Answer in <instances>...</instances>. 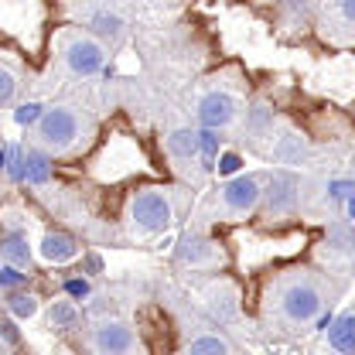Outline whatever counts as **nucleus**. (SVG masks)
<instances>
[{"mask_svg": "<svg viewBox=\"0 0 355 355\" xmlns=\"http://www.w3.org/2000/svg\"><path fill=\"white\" fill-rule=\"evenodd\" d=\"M92 28H96V35H99V38L116 42V38L123 35V17H116V14H96Z\"/></svg>", "mask_w": 355, "mask_h": 355, "instance_id": "5701e85b", "label": "nucleus"}, {"mask_svg": "<svg viewBox=\"0 0 355 355\" xmlns=\"http://www.w3.org/2000/svg\"><path fill=\"white\" fill-rule=\"evenodd\" d=\"M328 345H331V352H338V355H355V311H349V314H342V318L331 321Z\"/></svg>", "mask_w": 355, "mask_h": 355, "instance_id": "4468645a", "label": "nucleus"}, {"mask_svg": "<svg viewBox=\"0 0 355 355\" xmlns=\"http://www.w3.org/2000/svg\"><path fill=\"white\" fill-rule=\"evenodd\" d=\"M175 260L181 266H191V270H219V266H225V253L212 236L188 232L175 246Z\"/></svg>", "mask_w": 355, "mask_h": 355, "instance_id": "1a4fd4ad", "label": "nucleus"}, {"mask_svg": "<svg viewBox=\"0 0 355 355\" xmlns=\"http://www.w3.org/2000/svg\"><path fill=\"white\" fill-rule=\"evenodd\" d=\"M270 157L277 164H287V168L301 164L308 157V137L287 123H280L277 130H270Z\"/></svg>", "mask_w": 355, "mask_h": 355, "instance_id": "9d476101", "label": "nucleus"}, {"mask_svg": "<svg viewBox=\"0 0 355 355\" xmlns=\"http://www.w3.org/2000/svg\"><path fill=\"white\" fill-rule=\"evenodd\" d=\"M349 216H352V219H355V195H352V198H349Z\"/></svg>", "mask_w": 355, "mask_h": 355, "instance_id": "2f4dec72", "label": "nucleus"}, {"mask_svg": "<svg viewBox=\"0 0 355 355\" xmlns=\"http://www.w3.org/2000/svg\"><path fill=\"white\" fill-rule=\"evenodd\" d=\"M0 260H3L7 266H17V270H24V266L31 263V243H28V232H21V229L3 232V236H0Z\"/></svg>", "mask_w": 355, "mask_h": 355, "instance_id": "ddd939ff", "label": "nucleus"}, {"mask_svg": "<svg viewBox=\"0 0 355 355\" xmlns=\"http://www.w3.org/2000/svg\"><path fill=\"white\" fill-rule=\"evenodd\" d=\"M0 171H7V150L0 147Z\"/></svg>", "mask_w": 355, "mask_h": 355, "instance_id": "7c9ffc66", "label": "nucleus"}, {"mask_svg": "<svg viewBox=\"0 0 355 355\" xmlns=\"http://www.w3.org/2000/svg\"><path fill=\"white\" fill-rule=\"evenodd\" d=\"M62 65L76 76V79H89L96 72H103L106 65V44L99 42L96 35L86 31H72L65 44H62Z\"/></svg>", "mask_w": 355, "mask_h": 355, "instance_id": "39448f33", "label": "nucleus"}, {"mask_svg": "<svg viewBox=\"0 0 355 355\" xmlns=\"http://www.w3.org/2000/svg\"><path fill=\"white\" fill-rule=\"evenodd\" d=\"M3 308H7L10 318H17V321H31V318L42 311V297L31 294V291H10L7 301H3Z\"/></svg>", "mask_w": 355, "mask_h": 355, "instance_id": "f3484780", "label": "nucleus"}, {"mask_svg": "<svg viewBox=\"0 0 355 355\" xmlns=\"http://www.w3.org/2000/svg\"><path fill=\"white\" fill-rule=\"evenodd\" d=\"M0 328H3V335H7V342L14 345V342H17V331H14V324H10V321H3Z\"/></svg>", "mask_w": 355, "mask_h": 355, "instance_id": "c756f323", "label": "nucleus"}, {"mask_svg": "<svg viewBox=\"0 0 355 355\" xmlns=\"http://www.w3.org/2000/svg\"><path fill=\"white\" fill-rule=\"evenodd\" d=\"M38 257H42L44 263L65 266L83 257V246H79L76 236H69V232H62V229H48L42 236V243H38Z\"/></svg>", "mask_w": 355, "mask_h": 355, "instance_id": "9b49d317", "label": "nucleus"}, {"mask_svg": "<svg viewBox=\"0 0 355 355\" xmlns=\"http://www.w3.org/2000/svg\"><path fill=\"white\" fill-rule=\"evenodd\" d=\"M79 308L72 304V301H51V308H48V324L55 328V331H72L76 324H79Z\"/></svg>", "mask_w": 355, "mask_h": 355, "instance_id": "aec40b11", "label": "nucleus"}, {"mask_svg": "<svg viewBox=\"0 0 355 355\" xmlns=\"http://www.w3.org/2000/svg\"><path fill=\"white\" fill-rule=\"evenodd\" d=\"M89 349H92V355H137L140 352V342H137V331L127 321L103 318L89 331Z\"/></svg>", "mask_w": 355, "mask_h": 355, "instance_id": "0eeeda50", "label": "nucleus"}, {"mask_svg": "<svg viewBox=\"0 0 355 355\" xmlns=\"http://www.w3.org/2000/svg\"><path fill=\"white\" fill-rule=\"evenodd\" d=\"M266 308L287 331H301L321 318L324 291L311 270H287L273 280L266 294Z\"/></svg>", "mask_w": 355, "mask_h": 355, "instance_id": "f257e3e1", "label": "nucleus"}, {"mask_svg": "<svg viewBox=\"0 0 355 355\" xmlns=\"http://www.w3.org/2000/svg\"><path fill=\"white\" fill-rule=\"evenodd\" d=\"M14 96H17V72L0 62V106L14 103Z\"/></svg>", "mask_w": 355, "mask_h": 355, "instance_id": "b1692460", "label": "nucleus"}, {"mask_svg": "<svg viewBox=\"0 0 355 355\" xmlns=\"http://www.w3.org/2000/svg\"><path fill=\"white\" fill-rule=\"evenodd\" d=\"M202 297H205L209 314L219 318V321H232V318L239 314V291H236L229 280H212Z\"/></svg>", "mask_w": 355, "mask_h": 355, "instance_id": "f8f14e48", "label": "nucleus"}, {"mask_svg": "<svg viewBox=\"0 0 355 355\" xmlns=\"http://www.w3.org/2000/svg\"><path fill=\"white\" fill-rule=\"evenodd\" d=\"M51 178V154H44L42 147H28L24 150V181L44 184Z\"/></svg>", "mask_w": 355, "mask_h": 355, "instance_id": "a211bd4d", "label": "nucleus"}, {"mask_svg": "<svg viewBox=\"0 0 355 355\" xmlns=\"http://www.w3.org/2000/svg\"><path fill=\"white\" fill-rule=\"evenodd\" d=\"M328 250L335 253V257H345V260H352L355 257V229L349 222H335V225H328Z\"/></svg>", "mask_w": 355, "mask_h": 355, "instance_id": "6ab92c4d", "label": "nucleus"}, {"mask_svg": "<svg viewBox=\"0 0 355 355\" xmlns=\"http://www.w3.org/2000/svg\"><path fill=\"white\" fill-rule=\"evenodd\" d=\"M21 284H28V273H21L17 266H3L0 270V287H21Z\"/></svg>", "mask_w": 355, "mask_h": 355, "instance_id": "bb28decb", "label": "nucleus"}, {"mask_svg": "<svg viewBox=\"0 0 355 355\" xmlns=\"http://www.w3.org/2000/svg\"><path fill=\"white\" fill-rule=\"evenodd\" d=\"M164 147H168V154L175 161H191V157H198V130L175 127V130L164 137Z\"/></svg>", "mask_w": 355, "mask_h": 355, "instance_id": "dca6fc26", "label": "nucleus"}, {"mask_svg": "<svg viewBox=\"0 0 355 355\" xmlns=\"http://www.w3.org/2000/svg\"><path fill=\"white\" fill-rule=\"evenodd\" d=\"M263 198V178L260 175H236L229 178L216 195V212L225 222H239L253 216Z\"/></svg>", "mask_w": 355, "mask_h": 355, "instance_id": "20e7f679", "label": "nucleus"}, {"mask_svg": "<svg viewBox=\"0 0 355 355\" xmlns=\"http://www.w3.org/2000/svg\"><path fill=\"white\" fill-rule=\"evenodd\" d=\"M260 205H263L266 219H287V216H294L297 205H301V181H297V175L287 171V168L273 171L263 184Z\"/></svg>", "mask_w": 355, "mask_h": 355, "instance_id": "423d86ee", "label": "nucleus"}, {"mask_svg": "<svg viewBox=\"0 0 355 355\" xmlns=\"http://www.w3.org/2000/svg\"><path fill=\"white\" fill-rule=\"evenodd\" d=\"M178 355H232V345H229V338L219 335V331H202V335H195L191 342H184Z\"/></svg>", "mask_w": 355, "mask_h": 355, "instance_id": "2eb2a0df", "label": "nucleus"}, {"mask_svg": "<svg viewBox=\"0 0 355 355\" xmlns=\"http://www.w3.org/2000/svg\"><path fill=\"white\" fill-rule=\"evenodd\" d=\"M175 222V198L168 188H140L127 202V229L133 236H157Z\"/></svg>", "mask_w": 355, "mask_h": 355, "instance_id": "7ed1b4c3", "label": "nucleus"}, {"mask_svg": "<svg viewBox=\"0 0 355 355\" xmlns=\"http://www.w3.org/2000/svg\"><path fill=\"white\" fill-rule=\"evenodd\" d=\"M65 291H69V294H76V297H86L89 284H86V280H69V284H65Z\"/></svg>", "mask_w": 355, "mask_h": 355, "instance_id": "c85d7f7f", "label": "nucleus"}, {"mask_svg": "<svg viewBox=\"0 0 355 355\" xmlns=\"http://www.w3.org/2000/svg\"><path fill=\"white\" fill-rule=\"evenodd\" d=\"M222 137L219 130H198V157L205 161V168H212V161L219 157Z\"/></svg>", "mask_w": 355, "mask_h": 355, "instance_id": "412c9836", "label": "nucleus"}, {"mask_svg": "<svg viewBox=\"0 0 355 355\" xmlns=\"http://www.w3.org/2000/svg\"><path fill=\"white\" fill-rule=\"evenodd\" d=\"M195 116H198L202 130H225L239 116V99L229 89H205L195 103Z\"/></svg>", "mask_w": 355, "mask_h": 355, "instance_id": "6e6552de", "label": "nucleus"}, {"mask_svg": "<svg viewBox=\"0 0 355 355\" xmlns=\"http://www.w3.org/2000/svg\"><path fill=\"white\" fill-rule=\"evenodd\" d=\"M335 10L349 28H355V0H335Z\"/></svg>", "mask_w": 355, "mask_h": 355, "instance_id": "cd10ccee", "label": "nucleus"}, {"mask_svg": "<svg viewBox=\"0 0 355 355\" xmlns=\"http://www.w3.org/2000/svg\"><path fill=\"white\" fill-rule=\"evenodd\" d=\"M42 113H44L42 103H21V106L14 110V123H17V127H35V123L42 120Z\"/></svg>", "mask_w": 355, "mask_h": 355, "instance_id": "393cba45", "label": "nucleus"}, {"mask_svg": "<svg viewBox=\"0 0 355 355\" xmlns=\"http://www.w3.org/2000/svg\"><path fill=\"white\" fill-rule=\"evenodd\" d=\"M212 168H216L219 175H225V178H236L239 175V168H243V157L229 150V154H219V157H216V164H212Z\"/></svg>", "mask_w": 355, "mask_h": 355, "instance_id": "a878e982", "label": "nucleus"}, {"mask_svg": "<svg viewBox=\"0 0 355 355\" xmlns=\"http://www.w3.org/2000/svg\"><path fill=\"white\" fill-rule=\"evenodd\" d=\"M246 127H250V133H270L273 130V110L266 106V103H257L253 110H250V116H246Z\"/></svg>", "mask_w": 355, "mask_h": 355, "instance_id": "4be33fe9", "label": "nucleus"}, {"mask_svg": "<svg viewBox=\"0 0 355 355\" xmlns=\"http://www.w3.org/2000/svg\"><path fill=\"white\" fill-rule=\"evenodd\" d=\"M92 137V120L79 106H44L42 120L35 123V144L44 154L62 157V154H76L79 147H86Z\"/></svg>", "mask_w": 355, "mask_h": 355, "instance_id": "f03ea898", "label": "nucleus"}]
</instances>
